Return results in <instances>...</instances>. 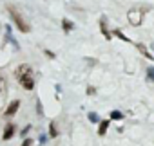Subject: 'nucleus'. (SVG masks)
I'll use <instances>...</instances> for the list:
<instances>
[{
    "mask_svg": "<svg viewBox=\"0 0 154 146\" xmlns=\"http://www.w3.org/2000/svg\"><path fill=\"white\" fill-rule=\"evenodd\" d=\"M15 76L18 80V83L26 89V90H33L35 89V78H33V70L27 63H22L17 67L15 70Z\"/></svg>",
    "mask_w": 154,
    "mask_h": 146,
    "instance_id": "nucleus-1",
    "label": "nucleus"
},
{
    "mask_svg": "<svg viewBox=\"0 0 154 146\" xmlns=\"http://www.w3.org/2000/svg\"><path fill=\"white\" fill-rule=\"evenodd\" d=\"M149 11H150V6H136V7L129 9V13H127V20H129V24L134 25V27L141 25L145 15H147Z\"/></svg>",
    "mask_w": 154,
    "mask_h": 146,
    "instance_id": "nucleus-2",
    "label": "nucleus"
},
{
    "mask_svg": "<svg viewBox=\"0 0 154 146\" xmlns=\"http://www.w3.org/2000/svg\"><path fill=\"white\" fill-rule=\"evenodd\" d=\"M8 11H9V16L13 18V22L17 24L18 31H22V33H29V31H31V25L27 24V20L22 16V13H20V11H17L13 6H8Z\"/></svg>",
    "mask_w": 154,
    "mask_h": 146,
    "instance_id": "nucleus-3",
    "label": "nucleus"
},
{
    "mask_svg": "<svg viewBox=\"0 0 154 146\" xmlns=\"http://www.w3.org/2000/svg\"><path fill=\"white\" fill-rule=\"evenodd\" d=\"M18 108H20V101H18V99L11 101V103H9V107L6 108V117H13V115L18 112Z\"/></svg>",
    "mask_w": 154,
    "mask_h": 146,
    "instance_id": "nucleus-4",
    "label": "nucleus"
},
{
    "mask_svg": "<svg viewBox=\"0 0 154 146\" xmlns=\"http://www.w3.org/2000/svg\"><path fill=\"white\" fill-rule=\"evenodd\" d=\"M100 29H102V34L105 36V40H111L112 38V33H109V29H107V20L105 18L100 20Z\"/></svg>",
    "mask_w": 154,
    "mask_h": 146,
    "instance_id": "nucleus-5",
    "label": "nucleus"
},
{
    "mask_svg": "<svg viewBox=\"0 0 154 146\" xmlns=\"http://www.w3.org/2000/svg\"><path fill=\"white\" fill-rule=\"evenodd\" d=\"M13 135H15V126H13V124H8V126L4 128V133H2V139H4V141H9V139H11Z\"/></svg>",
    "mask_w": 154,
    "mask_h": 146,
    "instance_id": "nucleus-6",
    "label": "nucleus"
},
{
    "mask_svg": "<svg viewBox=\"0 0 154 146\" xmlns=\"http://www.w3.org/2000/svg\"><path fill=\"white\" fill-rule=\"evenodd\" d=\"M109 119H103V121H100L98 123V135H105V132H107V128H109Z\"/></svg>",
    "mask_w": 154,
    "mask_h": 146,
    "instance_id": "nucleus-7",
    "label": "nucleus"
},
{
    "mask_svg": "<svg viewBox=\"0 0 154 146\" xmlns=\"http://www.w3.org/2000/svg\"><path fill=\"white\" fill-rule=\"evenodd\" d=\"M136 47H138V51H140V52H141V54H143L147 60H154V56H152V54L147 51V47H145L143 43H136Z\"/></svg>",
    "mask_w": 154,
    "mask_h": 146,
    "instance_id": "nucleus-8",
    "label": "nucleus"
},
{
    "mask_svg": "<svg viewBox=\"0 0 154 146\" xmlns=\"http://www.w3.org/2000/svg\"><path fill=\"white\" fill-rule=\"evenodd\" d=\"M62 29H63L65 33H71V31L74 29V24H72L71 20H67V18H63V20H62Z\"/></svg>",
    "mask_w": 154,
    "mask_h": 146,
    "instance_id": "nucleus-9",
    "label": "nucleus"
},
{
    "mask_svg": "<svg viewBox=\"0 0 154 146\" xmlns=\"http://www.w3.org/2000/svg\"><path fill=\"white\" fill-rule=\"evenodd\" d=\"M112 34H114V36H118L120 40H123V42H127V43H132V42H131V40H129V38H127V36H125V34H123L122 31H120V29H114V31H112Z\"/></svg>",
    "mask_w": 154,
    "mask_h": 146,
    "instance_id": "nucleus-10",
    "label": "nucleus"
},
{
    "mask_svg": "<svg viewBox=\"0 0 154 146\" xmlns=\"http://www.w3.org/2000/svg\"><path fill=\"white\" fill-rule=\"evenodd\" d=\"M109 115H111V119H112V121H122V119H123V114H122L120 110H112Z\"/></svg>",
    "mask_w": 154,
    "mask_h": 146,
    "instance_id": "nucleus-11",
    "label": "nucleus"
},
{
    "mask_svg": "<svg viewBox=\"0 0 154 146\" xmlns=\"http://www.w3.org/2000/svg\"><path fill=\"white\" fill-rule=\"evenodd\" d=\"M49 135H51V137H56V135H58V130H56V124H54V123L49 124Z\"/></svg>",
    "mask_w": 154,
    "mask_h": 146,
    "instance_id": "nucleus-12",
    "label": "nucleus"
},
{
    "mask_svg": "<svg viewBox=\"0 0 154 146\" xmlns=\"http://www.w3.org/2000/svg\"><path fill=\"white\" fill-rule=\"evenodd\" d=\"M147 81H154V67L147 69Z\"/></svg>",
    "mask_w": 154,
    "mask_h": 146,
    "instance_id": "nucleus-13",
    "label": "nucleus"
},
{
    "mask_svg": "<svg viewBox=\"0 0 154 146\" xmlns=\"http://www.w3.org/2000/svg\"><path fill=\"white\" fill-rule=\"evenodd\" d=\"M89 121H91V123H100V117H98V114L91 112V114H89Z\"/></svg>",
    "mask_w": 154,
    "mask_h": 146,
    "instance_id": "nucleus-14",
    "label": "nucleus"
},
{
    "mask_svg": "<svg viewBox=\"0 0 154 146\" xmlns=\"http://www.w3.org/2000/svg\"><path fill=\"white\" fill-rule=\"evenodd\" d=\"M29 130H31V124H27V126L20 132V135H22V137H24V135H27V132H29Z\"/></svg>",
    "mask_w": 154,
    "mask_h": 146,
    "instance_id": "nucleus-15",
    "label": "nucleus"
},
{
    "mask_svg": "<svg viewBox=\"0 0 154 146\" xmlns=\"http://www.w3.org/2000/svg\"><path fill=\"white\" fill-rule=\"evenodd\" d=\"M36 112H38V114H40V115H42V114H44V110H42V103H40V101H38V103H36Z\"/></svg>",
    "mask_w": 154,
    "mask_h": 146,
    "instance_id": "nucleus-16",
    "label": "nucleus"
},
{
    "mask_svg": "<svg viewBox=\"0 0 154 146\" xmlns=\"http://www.w3.org/2000/svg\"><path fill=\"white\" fill-rule=\"evenodd\" d=\"M87 94H89V96L96 94V89H94V87H89V89H87Z\"/></svg>",
    "mask_w": 154,
    "mask_h": 146,
    "instance_id": "nucleus-17",
    "label": "nucleus"
},
{
    "mask_svg": "<svg viewBox=\"0 0 154 146\" xmlns=\"http://www.w3.org/2000/svg\"><path fill=\"white\" fill-rule=\"evenodd\" d=\"M31 144H33V141H31V139H26V141H24V144H22V146H31Z\"/></svg>",
    "mask_w": 154,
    "mask_h": 146,
    "instance_id": "nucleus-18",
    "label": "nucleus"
},
{
    "mask_svg": "<svg viewBox=\"0 0 154 146\" xmlns=\"http://www.w3.org/2000/svg\"><path fill=\"white\" fill-rule=\"evenodd\" d=\"M45 54H47L49 58H54V52H51V51H45Z\"/></svg>",
    "mask_w": 154,
    "mask_h": 146,
    "instance_id": "nucleus-19",
    "label": "nucleus"
},
{
    "mask_svg": "<svg viewBox=\"0 0 154 146\" xmlns=\"http://www.w3.org/2000/svg\"><path fill=\"white\" fill-rule=\"evenodd\" d=\"M4 83H6V81H4L2 78H0V90H2V87H4Z\"/></svg>",
    "mask_w": 154,
    "mask_h": 146,
    "instance_id": "nucleus-20",
    "label": "nucleus"
},
{
    "mask_svg": "<svg viewBox=\"0 0 154 146\" xmlns=\"http://www.w3.org/2000/svg\"><path fill=\"white\" fill-rule=\"evenodd\" d=\"M150 49H152V51H154V43H150Z\"/></svg>",
    "mask_w": 154,
    "mask_h": 146,
    "instance_id": "nucleus-21",
    "label": "nucleus"
}]
</instances>
